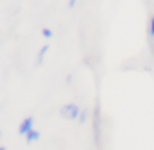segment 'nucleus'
Here are the masks:
<instances>
[{"label":"nucleus","instance_id":"obj_1","mask_svg":"<svg viewBox=\"0 0 154 150\" xmlns=\"http://www.w3.org/2000/svg\"><path fill=\"white\" fill-rule=\"evenodd\" d=\"M80 114H81V109H80V106L75 104V102L63 104L61 109H60V116L63 117V119H66V120H78Z\"/></svg>","mask_w":154,"mask_h":150},{"label":"nucleus","instance_id":"obj_2","mask_svg":"<svg viewBox=\"0 0 154 150\" xmlns=\"http://www.w3.org/2000/svg\"><path fill=\"white\" fill-rule=\"evenodd\" d=\"M33 129H35V117L28 116V117H25V119L20 122V125H18V135L25 137L30 130H33Z\"/></svg>","mask_w":154,"mask_h":150},{"label":"nucleus","instance_id":"obj_3","mask_svg":"<svg viewBox=\"0 0 154 150\" xmlns=\"http://www.w3.org/2000/svg\"><path fill=\"white\" fill-rule=\"evenodd\" d=\"M42 139V134H40V130H37V129H33V130H30V132L25 135V142L27 143H32V142H38V140Z\"/></svg>","mask_w":154,"mask_h":150},{"label":"nucleus","instance_id":"obj_4","mask_svg":"<svg viewBox=\"0 0 154 150\" xmlns=\"http://www.w3.org/2000/svg\"><path fill=\"white\" fill-rule=\"evenodd\" d=\"M48 50H50V46H48V45H45V46L40 48V51H38V56H37V64H42V63H43V58H45V54H47Z\"/></svg>","mask_w":154,"mask_h":150},{"label":"nucleus","instance_id":"obj_5","mask_svg":"<svg viewBox=\"0 0 154 150\" xmlns=\"http://www.w3.org/2000/svg\"><path fill=\"white\" fill-rule=\"evenodd\" d=\"M147 33L151 38H154V15H151L149 20H147Z\"/></svg>","mask_w":154,"mask_h":150},{"label":"nucleus","instance_id":"obj_6","mask_svg":"<svg viewBox=\"0 0 154 150\" xmlns=\"http://www.w3.org/2000/svg\"><path fill=\"white\" fill-rule=\"evenodd\" d=\"M86 120H88V110H81L80 117H78V122H80V124H85Z\"/></svg>","mask_w":154,"mask_h":150},{"label":"nucleus","instance_id":"obj_7","mask_svg":"<svg viewBox=\"0 0 154 150\" xmlns=\"http://www.w3.org/2000/svg\"><path fill=\"white\" fill-rule=\"evenodd\" d=\"M42 35H43L45 38H51V37H53V31H51L50 28H47V27H45L43 30H42Z\"/></svg>","mask_w":154,"mask_h":150},{"label":"nucleus","instance_id":"obj_8","mask_svg":"<svg viewBox=\"0 0 154 150\" xmlns=\"http://www.w3.org/2000/svg\"><path fill=\"white\" fill-rule=\"evenodd\" d=\"M76 2H78V0H68V7H70V8H73L75 5H76Z\"/></svg>","mask_w":154,"mask_h":150},{"label":"nucleus","instance_id":"obj_9","mask_svg":"<svg viewBox=\"0 0 154 150\" xmlns=\"http://www.w3.org/2000/svg\"><path fill=\"white\" fill-rule=\"evenodd\" d=\"M0 150H7V147H0Z\"/></svg>","mask_w":154,"mask_h":150},{"label":"nucleus","instance_id":"obj_10","mask_svg":"<svg viewBox=\"0 0 154 150\" xmlns=\"http://www.w3.org/2000/svg\"><path fill=\"white\" fill-rule=\"evenodd\" d=\"M0 139H2V130H0Z\"/></svg>","mask_w":154,"mask_h":150}]
</instances>
